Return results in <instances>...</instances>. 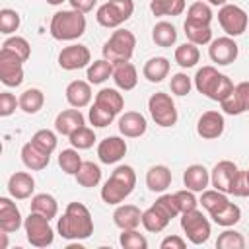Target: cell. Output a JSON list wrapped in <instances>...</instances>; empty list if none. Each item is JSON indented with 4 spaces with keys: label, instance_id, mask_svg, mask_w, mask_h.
Wrapping results in <instances>:
<instances>
[{
    "label": "cell",
    "instance_id": "obj_1",
    "mask_svg": "<svg viewBox=\"0 0 249 249\" xmlns=\"http://www.w3.org/2000/svg\"><path fill=\"white\" fill-rule=\"evenodd\" d=\"M56 231L62 239H68V241L88 239L93 233V218L88 206L82 202H70L64 214L58 218Z\"/></svg>",
    "mask_w": 249,
    "mask_h": 249
},
{
    "label": "cell",
    "instance_id": "obj_2",
    "mask_svg": "<svg viewBox=\"0 0 249 249\" xmlns=\"http://www.w3.org/2000/svg\"><path fill=\"white\" fill-rule=\"evenodd\" d=\"M193 80H195L196 91L202 93V95H206L212 101H224L233 91V88H235L233 82L226 74L218 72L214 66H202V68H198Z\"/></svg>",
    "mask_w": 249,
    "mask_h": 249
},
{
    "label": "cell",
    "instance_id": "obj_3",
    "mask_svg": "<svg viewBox=\"0 0 249 249\" xmlns=\"http://www.w3.org/2000/svg\"><path fill=\"white\" fill-rule=\"evenodd\" d=\"M136 187V173L130 165H117L111 177L101 187V198L105 204H121Z\"/></svg>",
    "mask_w": 249,
    "mask_h": 249
},
{
    "label": "cell",
    "instance_id": "obj_4",
    "mask_svg": "<svg viewBox=\"0 0 249 249\" xmlns=\"http://www.w3.org/2000/svg\"><path fill=\"white\" fill-rule=\"evenodd\" d=\"M49 31L56 41H74L86 33V16L78 10H60L53 16Z\"/></svg>",
    "mask_w": 249,
    "mask_h": 249
},
{
    "label": "cell",
    "instance_id": "obj_5",
    "mask_svg": "<svg viewBox=\"0 0 249 249\" xmlns=\"http://www.w3.org/2000/svg\"><path fill=\"white\" fill-rule=\"evenodd\" d=\"M134 47H136L134 33L128 31V29L117 27V31H113L111 37L105 41L101 53H103V58H107L113 64H117V62H128L132 58V54H134Z\"/></svg>",
    "mask_w": 249,
    "mask_h": 249
},
{
    "label": "cell",
    "instance_id": "obj_6",
    "mask_svg": "<svg viewBox=\"0 0 249 249\" xmlns=\"http://www.w3.org/2000/svg\"><path fill=\"white\" fill-rule=\"evenodd\" d=\"M148 111H150V117L154 119V123L161 128L173 126L179 119L177 109H175V101L171 99L169 93H163V91H156L150 95Z\"/></svg>",
    "mask_w": 249,
    "mask_h": 249
},
{
    "label": "cell",
    "instance_id": "obj_7",
    "mask_svg": "<svg viewBox=\"0 0 249 249\" xmlns=\"http://www.w3.org/2000/svg\"><path fill=\"white\" fill-rule=\"evenodd\" d=\"M134 12V2L132 0H109L101 4L95 12V19L103 27H119L124 23Z\"/></svg>",
    "mask_w": 249,
    "mask_h": 249
},
{
    "label": "cell",
    "instance_id": "obj_8",
    "mask_svg": "<svg viewBox=\"0 0 249 249\" xmlns=\"http://www.w3.org/2000/svg\"><path fill=\"white\" fill-rule=\"evenodd\" d=\"M25 237L33 247H49L54 241V231L49 224V218L39 212H29L23 220Z\"/></svg>",
    "mask_w": 249,
    "mask_h": 249
},
{
    "label": "cell",
    "instance_id": "obj_9",
    "mask_svg": "<svg viewBox=\"0 0 249 249\" xmlns=\"http://www.w3.org/2000/svg\"><path fill=\"white\" fill-rule=\"evenodd\" d=\"M181 230L193 245H202L210 237V222L198 208L181 214Z\"/></svg>",
    "mask_w": 249,
    "mask_h": 249
},
{
    "label": "cell",
    "instance_id": "obj_10",
    "mask_svg": "<svg viewBox=\"0 0 249 249\" xmlns=\"http://www.w3.org/2000/svg\"><path fill=\"white\" fill-rule=\"evenodd\" d=\"M218 23L228 37H239L241 33H245L249 25V16L245 14L243 8L235 4H224L218 12Z\"/></svg>",
    "mask_w": 249,
    "mask_h": 249
},
{
    "label": "cell",
    "instance_id": "obj_11",
    "mask_svg": "<svg viewBox=\"0 0 249 249\" xmlns=\"http://www.w3.org/2000/svg\"><path fill=\"white\" fill-rule=\"evenodd\" d=\"M0 82L8 88H18L23 82V60L8 49H0Z\"/></svg>",
    "mask_w": 249,
    "mask_h": 249
},
{
    "label": "cell",
    "instance_id": "obj_12",
    "mask_svg": "<svg viewBox=\"0 0 249 249\" xmlns=\"http://www.w3.org/2000/svg\"><path fill=\"white\" fill-rule=\"evenodd\" d=\"M239 54V47L233 41V37H218L210 41L208 47V56L212 62H216L218 66H228L231 64Z\"/></svg>",
    "mask_w": 249,
    "mask_h": 249
},
{
    "label": "cell",
    "instance_id": "obj_13",
    "mask_svg": "<svg viewBox=\"0 0 249 249\" xmlns=\"http://www.w3.org/2000/svg\"><path fill=\"white\" fill-rule=\"evenodd\" d=\"M91 64V53L86 45H68L58 53V66L62 70H80Z\"/></svg>",
    "mask_w": 249,
    "mask_h": 249
},
{
    "label": "cell",
    "instance_id": "obj_14",
    "mask_svg": "<svg viewBox=\"0 0 249 249\" xmlns=\"http://www.w3.org/2000/svg\"><path fill=\"white\" fill-rule=\"evenodd\" d=\"M224 126H226V121L220 111H206L198 117L196 132L204 140H214L224 134Z\"/></svg>",
    "mask_w": 249,
    "mask_h": 249
},
{
    "label": "cell",
    "instance_id": "obj_15",
    "mask_svg": "<svg viewBox=\"0 0 249 249\" xmlns=\"http://www.w3.org/2000/svg\"><path fill=\"white\" fill-rule=\"evenodd\" d=\"M220 107L226 115H241L249 111V82H239L233 91L220 101Z\"/></svg>",
    "mask_w": 249,
    "mask_h": 249
},
{
    "label": "cell",
    "instance_id": "obj_16",
    "mask_svg": "<svg viewBox=\"0 0 249 249\" xmlns=\"http://www.w3.org/2000/svg\"><path fill=\"white\" fill-rule=\"evenodd\" d=\"M126 154V142L121 136H107L97 144V158L101 163H117Z\"/></svg>",
    "mask_w": 249,
    "mask_h": 249
},
{
    "label": "cell",
    "instance_id": "obj_17",
    "mask_svg": "<svg viewBox=\"0 0 249 249\" xmlns=\"http://www.w3.org/2000/svg\"><path fill=\"white\" fill-rule=\"evenodd\" d=\"M237 165L230 160H222L214 165V169L210 171V183L214 189L222 191V193H230V187H231V181L237 173Z\"/></svg>",
    "mask_w": 249,
    "mask_h": 249
},
{
    "label": "cell",
    "instance_id": "obj_18",
    "mask_svg": "<svg viewBox=\"0 0 249 249\" xmlns=\"http://www.w3.org/2000/svg\"><path fill=\"white\" fill-rule=\"evenodd\" d=\"M21 226L23 222H21L19 208L16 206V202H12V198L2 196L0 198V230L6 233H14Z\"/></svg>",
    "mask_w": 249,
    "mask_h": 249
},
{
    "label": "cell",
    "instance_id": "obj_19",
    "mask_svg": "<svg viewBox=\"0 0 249 249\" xmlns=\"http://www.w3.org/2000/svg\"><path fill=\"white\" fill-rule=\"evenodd\" d=\"M148 128L146 117L138 111H126L119 119V132L126 138H140Z\"/></svg>",
    "mask_w": 249,
    "mask_h": 249
},
{
    "label": "cell",
    "instance_id": "obj_20",
    "mask_svg": "<svg viewBox=\"0 0 249 249\" xmlns=\"http://www.w3.org/2000/svg\"><path fill=\"white\" fill-rule=\"evenodd\" d=\"M33 191H35V179L27 171H16L8 179V193L12 198L25 200L33 195Z\"/></svg>",
    "mask_w": 249,
    "mask_h": 249
},
{
    "label": "cell",
    "instance_id": "obj_21",
    "mask_svg": "<svg viewBox=\"0 0 249 249\" xmlns=\"http://www.w3.org/2000/svg\"><path fill=\"white\" fill-rule=\"evenodd\" d=\"M86 124V119H84V115H82V111L80 109H64V111H60L58 115H56V119H54V130L58 132V134H62V136H70L74 130H78L80 126H84Z\"/></svg>",
    "mask_w": 249,
    "mask_h": 249
},
{
    "label": "cell",
    "instance_id": "obj_22",
    "mask_svg": "<svg viewBox=\"0 0 249 249\" xmlns=\"http://www.w3.org/2000/svg\"><path fill=\"white\" fill-rule=\"evenodd\" d=\"M113 82L119 89L123 91H130L136 88L138 84V72L136 66L128 60V62H117L113 64Z\"/></svg>",
    "mask_w": 249,
    "mask_h": 249
},
{
    "label": "cell",
    "instance_id": "obj_23",
    "mask_svg": "<svg viewBox=\"0 0 249 249\" xmlns=\"http://www.w3.org/2000/svg\"><path fill=\"white\" fill-rule=\"evenodd\" d=\"M113 222L121 230H134L142 224V212L134 204H119L113 212Z\"/></svg>",
    "mask_w": 249,
    "mask_h": 249
},
{
    "label": "cell",
    "instance_id": "obj_24",
    "mask_svg": "<svg viewBox=\"0 0 249 249\" xmlns=\"http://www.w3.org/2000/svg\"><path fill=\"white\" fill-rule=\"evenodd\" d=\"M66 101L76 107V109H82V107H88L89 101H91V86L89 82H84V80H74L66 86Z\"/></svg>",
    "mask_w": 249,
    "mask_h": 249
},
{
    "label": "cell",
    "instance_id": "obj_25",
    "mask_svg": "<svg viewBox=\"0 0 249 249\" xmlns=\"http://www.w3.org/2000/svg\"><path fill=\"white\" fill-rule=\"evenodd\" d=\"M183 183H185V187H187L189 191H193V193H202V191L208 187V183H210V173H208V169H206L204 165L193 163V165H189V167L185 169V173H183Z\"/></svg>",
    "mask_w": 249,
    "mask_h": 249
},
{
    "label": "cell",
    "instance_id": "obj_26",
    "mask_svg": "<svg viewBox=\"0 0 249 249\" xmlns=\"http://www.w3.org/2000/svg\"><path fill=\"white\" fill-rule=\"evenodd\" d=\"M21 161H23V165H25L27 169H31V171H41V169H45V167L49 165L51 154L41 152V150H39L35 144H31V140H29V142L23 144V148H21Z\"/></svg>",
    "mask_w": 249,
    "mask_h": 249
},
{
    "label": "cell",
    "instance_id": "obj_27",
    "mask_svg": "<svg viewBox=\"0 0 249 249\" xmlns=\"http://www.w3.org/2000/svg\"><path fill=\"white\" fill-rule=\"evenodd\" d=\"M171 185V171L167 165H152L146 173V187L152 193H165Z\"/></svg>",
    "mask_w": 249,
    "mask_h": 249
},
{
    "label": "cell",
    "instance_id": "obj_28",
    "mask_svg": "<svg viewBox=\"0 0 249 249\" xmlns=\"http://www.w3.org/2000/svg\"><path fill=\"white\" fill-rule=\"evenodd\" d=\"M169 222H171V218H169L161 208H158L156 204H152L150 208H146V210L142 212V226H144V230L150 231V233H160V231H163Z\"/></svg>",
    "mask_w": 249,
    "mask_h": 249
},
{
    "label": "cell",
    "instance_id": "obj_29",
    "mask_svg": "<svg viewBox=\"0 0 249 249\" xmlns=\"http://www.w3.org/2000/svg\"><path fill=\"white\" fill-rule=\"evenodd\" d=\"M142 74L148 82L152 84H160L163 78H167L169 74V60L165 56H152L144 62Z\"/></svg>",
    "mask_w": 249,
    "mask_h": 249
},
{
    "label": "cell",
    "instance_id": "obj_30",
    "mask_svg": "<svg viewBox=\"0 0 249 249\" xmlns=\"http://www.w3.org/2000/svg\"><path fill=\"white\" fill-rule=\"evenodd\" d=\"M45 105V95L39 88H29L19 95V109L27 115H35L43 109Z\"/></svg>",
    "mask_w": 249,
    "mask_h": 249
},
{
    "label": "cell",
    "instance_id": "obj_31",
    "mask_svg": "<svg viewBox=\"0 0 249 249\" xmlns=\"http://www.w3.org/2000/svg\"><path fill=\"white\" fill-rule=\"evenodd\" d=\"M31 212H39L43 216H47L49 220H53L58 214V202L53 195L49 193H39L31 198Z\"/></svg>",
    "mask_w": 249,
    "mask_h": 249
},
{
    "label": "cell",
    "instance_id": "obj_32",
    "mask_svg": "<svg viewBox=\"0 0 249 249\" xmlns=\"http://www.w3.org/2000/svg\"><path fill=\"white\" fill-rule=\"evenodd\" d=\"M183 29H185V35H187L189 43L208 45L212 41V29H210V25H202V23H195V21L185 19Z\"/></svg>",
    "mask_w": 249,
    "mask_h": 249
},
{
    "label": "cell",
    "instance_id": "obj_33",
    "mask_svg": "<svg viewBox=\"0 0 249 249\" xmlns=\"http://www.w3.org/2000/svg\"><path fill=\"white\" fill-rule=\"evenodd\" d=\"M95 103L103 105L105 109L113 111V113H121L123 107H124V97L115 89V88H103L95 93Z\"/></svg>",
    "mask_w": 249,
    "mask_h": 249
},
{
    "label": "cell",
    "instance_id": "obj_34",
    "mask_svg": "<svg viewBox=\"0 0 249 249\" xmlns=\"http://www.w3.org/2000/svg\"><path fill=\"white\" fill-rule=\"evenodd\" d=\"M210 218H212L214 224H218L222 228H230V226H235L241 220V208L237 204H233V202H228L220 210L212 212Z\"/></svg>",
    "mask_w": 249,
    "mask_h": 249
},
{
    "label": "cell",
    "instance_id": "obj_35",
    "mask_svg": "<svg viewBox=\"0 0 249 249\" xmlns=\"http://www.w3.org/2000/svg\"><path fill=\"white\" fill-rule=\"evenodd\" d=\"M152 39L158 47H171L177 41V29L169 21H158L152 29Z\"/></svg>",
    "mask_w": 249,
    "mask_h": 249
},
{
    "label": "cell",
    "instance_id": "obj_36",
    "mask_svg": "<svg viewBox=\"0 0 249 249\" xmlns=\"http://www.w3.org/2000/svg\"><path fill=\"white\" fill-rule=\"evenodd\" d=\"M76 181H78V185H82L86 189L97 187L101 181V167L93 161H84L76 173Z\"/></svg>",
    "mask_w": 249,
    "mask_h": 249
},
{
    "label": "cell",
    "instance_id": "obj_37",
    "mask_svg": "<svg viewBox=\"0 0 249 249\" xmlns=\"http://www.w3.org/2000/svg\"><path fill=\"white\" fill-rule=\"evenodd\" d=\"M200 60V51L198 45L195 43H183L175 49V62L181 68H193L196 66V62Z\"/></svg>",
    "mask_w": 249,
    "mask_h": 249
},
{
    "label": "cell",
    "instance_id": "obj_38",
    "mask_svg": "<svg viewBox=\"0 0 249 249\" xmlns=\"http://www.w3.org/2000/svg\"><path fill=\"white\" fill-rule=\"evenodd\" d=\"M109 76H113V62H109L107 58L93 60L86 72L89 84H103L105 80H109Z\"/></svg>",
    "mask_w": 249,
    "mask_h": 249
},
{
    "label": "cell",
    "instance_id": "obj_39",
    "mask_svg": "<svg viewBox=\"0 0 249 249\" xmlns=\"http://www.w3.org/2000/svg\"><path fill=\"white\" fill-rule=\"evenodd\" d=\"M154 16H181L185 12V0H150Z\"/></svg>",
    "mask_w": 249,
    "mask_h": 249
},
{
    "label": "cell",
    "instance_id": "obj_40",
    "mask_svg": "<svg viewBox=\"0 0 249 249\" xmlns=\"http://www.w3.org/2000/svg\"><path fill=\"white\" fill-rule=\"evenodd\" d=\"M198 202L202 204V208H204L208 214H212V212L220 210L222 206H226L230 200H228L226 193H222V191H218V189H212V191H206V189H204Z\"/></svg>",
    "mask_w": 249,
    "mask_h": 249
},
{
    "label": "cell",
    "instance_id": "obj_41",
    "mask_svg": "<svg viewBox=\"0 0 249 249\" xmlns=\"http://www.w3.org/2000/svg\"><path fill=\"white\" fill-rule=\"evenodd\" d=\"M82 163L84 161H82V158H80L76 148H68V150H62L58 154V165L66 175H76L78 169L82 167Z\"/></svg>",
    "mask_w": 249,
    "mask_h": 249
},
{
    "label": "cell",
    "instance_id": "obj_42",
    "mask_svg": "<svg viewBox=\"0 0 249 249\" xmlns=\"http://www.w3.org/2000/svg\"><path fill=\"white\" fill-rule=\"evenodd\" d=\"M70 144H72V148H76V150H88V148H91L93 146V142H95V132H93V128H89V126H80L78 130H74L70 136Z\"/></svg>",
    "mask_w": 249,
    "mask_h": 249
},
{
    "label": "cell",
    "instance_id": "obj_43",
    "mask_svg": "<svg viewBox=\"0 0 249 249\" xmlns=\"http://www.w3.org/2000/svg\"><path fill=\"white\" fill-rule=\"evenodd\" d=\"M88 117H89V123H91L93 126L105 128V126H109V124L113 123V119L117 117V113H113V111H109V109H105L103 105H99V103L93 101V105H91Z\"/></svg>",
    "mask_w": 249,
    "mask_h": 249
},
{
    "label": "cell",
    "instance_id": "obj_44",
    "mask_svg": "<svg viewBox=\"0 0 249 249\" xmlns=\"http://www.w3.org/2000/svg\"><path fill=\"white\" fill-rule=\"evenodd\" d=\"M56 142H58L56 140V134L53 130H49V128H41V130H37L31 136V144H35L45 154H53L54 148H56Z\"/></svg>",
    "mask_w": 249,
    "mask_h": 249
},
{
    "label": "cell",
    "instance_id": "obj_45",
    "mask_svg": "<svg viewBox=\"0 0 249 249\" xmlns=\"http://www.w3.org/2000/svg\"><path fill=\"white\" fill-rule=\"evenodd\" d=\"M187 19L189 21H195V23L210 25V21H212V10H210V6L206 2H195L187 10Z\"/></svg>",
    "mask_w": 249,
    "mask_h": 249
},
{
    "label": "cell",
    "instance_id": "obj_46",
    "mask_svg": "<svg viewBox=\"0 0 249 249\" xmlns=\"http://www.w3.org/2000/svg\"><path fill=\"white\" fill-rule=\"evenodd\" d=\"M19 23H21V18L16 10H12V8H2L0 10V33L12 35L14 31L19 29Z\"/></svg>",
    "mask_w": 249,
    "mask_h": 249
},
{
    "label": "cell",
    "instance_id": "obj_47",
    "mask_svg": "<svg viewBox=\"0 0 249 249\" xmlns=\"http://www.w3.org/2000/svg\"><path fill=\"white\" fill-rule=\"evenodd\" d=\"M2 49H8L12 53H16L23 62L31 56V47L27 43L25 37H19V35H14V37H8L4 43H2Z\"/></svg>",
    "mask_w": 249,
    "mask_h": 249
},
{
    "label": "cell",
    "instance_id": "obj_48",
    "mask_svg": "<svg viewBox=\"0 0 249 249\" xmlns=\"http://www.w3.org/2000/svg\"><path fill=\"white\" fill-rule=\"evenodd\" d=\"M121 247L124 249H146L148 247V239L134 228V230H123L121 237H119Z\"/></svg>",
    "mask_w": 249,
    "mask_h": 249
},
{
    "label": "cell",
    "instance_id": "obj_49",
    "mask_svg": "<svg viewBox=\"0 0 249 249\" xmlns=\"http://www.w3.org/2000/svg\"><path fill=\"white\" fill-rule=\"evenodd\" d=\"M216 247L218 249H243L245 247V239L239 231L235 230H226L218 235L216 239Z\"/></svg>",
    "mask_w": 249,
    "mask_h": 249
},
{
    "label": "cell",
    "instance_id": "obj_50",
    "mask_svg": "<svg viewBox=\"0 0 249 249\" xmlns=\"http://www.w3.org/2000/svg\"><path fill=\"white\" fill-rule=\"evenodd\" d=\"M230 195L233 196H249V177H247V169H237L233 181H231V187H230Z\"/></svg>",
    "mask_w": 249,
    "mask_h": 249
},
{
    "label": "cell",
    "instance_id": "obj_51",
    "mask_svg": "<svg viewBox=\"0 0 249 249\" xmlns=\"http://www.w3.org/2000/svg\"><path fill=\"white\" fill-rule=\"evenodd\" d=\"M169 88H171V93H175V95L183 97V95H187V93L191 91L193 82H191V78H189L185 72H177V74H173V76H171Z\"/></svg>",
    "mask_w": 249,
    "mask_h": 249
},
{
    "label": "cell",
    "instance_id": "obj_52",
    "mask_svg": "<svg viewBox=\"0 0 249 249\" xmlns=\"http://www.w3.org/2000/svg\"><path fill=\"white\" fill-rule=\"evenodd\" d=\"M173 195H175V198H177V204H179V212H181V214H183V212H189V210H195V208L198 206V200H196L195 193L189 191V189L177 191V193H173Z\"/></svg>",
    "mask_w": 249,
    "mask_h": 249
},
{
    "label": "cell",
    "instance_id": "obj_53",
    "mask_svg": "<svg viewBox=\"0 0 249 249\" xmlns=\"http://www.w3.org/2000/svg\"><path fill=\"white\" fill-rule=\"evenodd\" d=\"M154 204H156L158 208H161L169 218H175V216L181 214V212H179V204H177L175 195H161L160 198H156Z\"/></svg>",
    "mask_w": 249,
    "mask_h": 249
},
{
    "label": "cell",
    "instance_id": "obj_54",
    "mask_svg": "<svg viewBox=\"0 0 249 249\" xmlns=\"http://www.w3.org/2000/svg\"><path fill=\"white\" fill-rule=\"evenodd\" d=\"M16 107H19V99H16L14 93L10 91H2L0 93V117H10Z\"/></svg>",
    "mask_w": 249,
    "mask_h": 249
},
{
    "label": "cell",
    "instance_id": "obj_55",
    "mask_svg": "<svg viewBox=\"0 0 249 249\" xmlns=\"http://www.w3.org/2000/svg\"><path fill=\"white\" fill-rule=\"evenodd\" d=\"M185 239L183 237H179V235H167L161 243H160V247L161 249H185Z\"/></svg>",
    "mask_w": 249,
    "mask_h": 249
},
{
    "label": "cell",
    "instance_id": "obj_56",
    "mask_svg": "<svg viewBox=\"0 0 249 249\" xmlns=\"http://www.w3.org/2000/svg\"><path fill=\"white\" fill-rule=\"evenodd\" d=\"M68 2H70L72 10H78L82 14H88V12L93 10V6H95L97 0H68Z\"/></svg>",
    "mask_w": 249,
    "mask_h": 249
},
{
    "label": "cell",
    "instance_id": "obj_57",
    "mask_svg": "<svg viewBox=\"0 0 249 249\" xmlns=\"http://www.w3.org/2000/svg\"><path fill=\"white\" fill-rule=\"evenodd\" d=\"M6 235H8V233H6V231H2V241H0V249H6V247H8V239H6Z\"/></svg>",
    "mask_w": 249,
    "mask_h": 249
},
{
    "label": "cell",
    "instance_id": "obj_58",
    "mask_svg": "<svg viewBox=\"0 0 249 249\" xmlns=\"http://www.w3.org/2000/svg\"><path fill=\"white\" fill-rule=\"evenodd\" d=\"M208 4H212V6H224V4H228V0H206Z\"/></svg>",
    "mask_w": 249,
    "mask_h": 249
},
{
    "label": "cell",
    "instance_id": "obj_59",
    "mask_svg": "<svg viewBox=\"0 0 249 249\" xmlns=\"http://www.w3.org/2000/svg\"><path fill=\"white\" fill-rule=\"evenodd\" d=\"M64 0H47V4H51V6H58V4H62Z\"/></svg>",
    "mask_w": 249,
    "mask_h": 249
},
{
    "label": "cell",
    "instance_id": "obj_60",
    "mask_svg": "<svg viewBox=\"0 0 249 249\" xmlns=\"http://www.w3.org/2000/svg\"><path fill=\"white\" fill-rule=\"evenodd\" d=\"M247 177H249V169H247Z\"/></svg>",
    "mask_w": 249,
    "mask_h": 249
}]
</instances>
